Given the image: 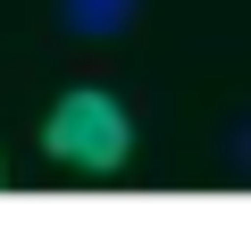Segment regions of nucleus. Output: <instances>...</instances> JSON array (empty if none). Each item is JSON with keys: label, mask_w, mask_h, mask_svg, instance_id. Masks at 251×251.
I'll list each match as a JSON object with an SVG mask.
<instances>
[{"label": "nucleus", "mask_w": 251, "mask_h": 251, "mask_svg": "<svg viewBox=\"0 0 251 251\" xmlns=\"http://www.w3.org/2000/svg\"><path fill=\"white\" fill-rule=\"evenodd\" d=\"M42 151H50V168H67V176H117L126 159H134V117H126L117 92L75 84V92H59L50 117H42Z\"/></svg>", "instance_id": "obj_1"}, {"label": "nucleus", "mask_w": 251, "mask_h": 251, "mask_svg": "<svg viewBox=\"0 0 251 251\" xmlns=\"http://www.w3.org/2000/svg\"><path fill=\"white\" fill-rule=\"evenodd\" d=\"M234 159H243V176H251V117H243V134H234Z\"/></svg>", "instance_id": "obj_3"}, {"label": "nucleus", "mask_w": 251, "mask_h": 251, "mask_svg": "<svg viewBox=\"0 0 251 251\" xmlns=\"http://www.w3.org/2000/svg\"><path fill=\"white\" fill-rule=\"evenodd\" d=\"M134 17H143V0H59V25L75 42H117Z\"/></svg>", "instance_id": "obj_2"}]
</instances>
